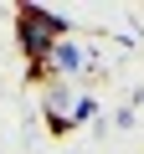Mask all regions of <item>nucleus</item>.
<instances>
[{
	"mask_svg": "<svg viewBox=\"0 0 144 154\" xmlns=\"http://www.w3.org/2000/svg\"><path fill=\"white\" fill-rule=\"evenodd\" d=\"M67 31H72L67 16H57V11H46V5H21V11H16V41H21L26 62H46L52 46L67 41Z\"/></svg>",
	"mask_w": 144,
	"mask_h": 154,
	"instance_id": "obj_1",
	"label": "nucleus"
},
{
	"mask_svg": "<svg viewBox=\"0 0 144 154\" xmlns=\"http://www.w3.org/2000/svg\"><path fill=\"white\" fill-rule=\"evenodd\" d=\"M41 108H46V128L52 134H67V128H77V123H88L98 113V103L88 93H77V82H46Z\"/></svg>",
	"mask_w": 144,
	"mask_h": 154,
	"instance_id": "obj_2",
	"label": "nucleus"
}]
</instances>
